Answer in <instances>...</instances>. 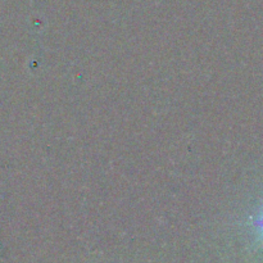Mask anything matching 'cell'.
<instances>
[{"instance_id":"6da1fadb","label":"cell","mask_w":263,"mask_h":263,"mask_svg":"<svg viewBox=\"0 0 263 263\" xmlns=\"http://www.w3.org/2000/svg\"><path fill=\"white\" fill-rule=\"evenodd\" d=\"M261 226H262V228H263V220L261 221Z\"/></svg>"}]
</instances>
